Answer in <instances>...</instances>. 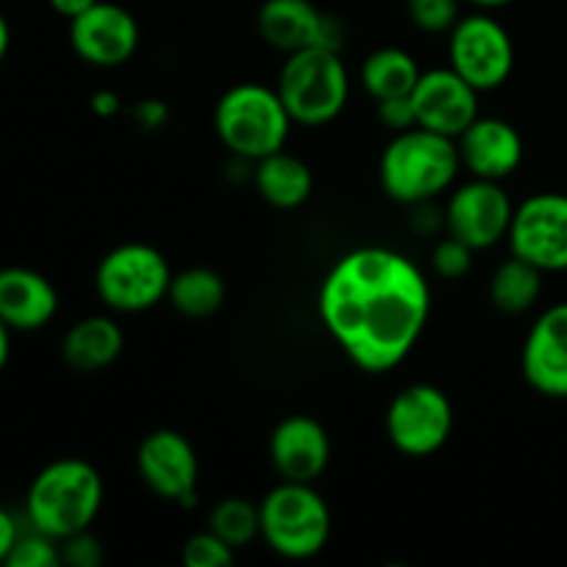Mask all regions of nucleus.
<instances>
[{"label":"nucleus","mask_w":567,"mask_h":567,"mask_svg":"<svg viewBox=\"0 0 567 567\" xmlns=\"http://www.w3.org/2000/svg\"><path fill=\"white\" fill-rule=\"evenodd\" d=\"M430 310L424 271L388 247H360L338 258L319 291L321 324L369 374H385L413 352Z\"/></svg>","instance_id":"obj_1"},{"label":"nucleus","mask_w":567,"mask_h":567,"mask_svg":"<svg viewBox=\"0 0 567 567\" xmlns=\"http://www.w3.org/2000/svg\"><path fill=\"white\" fill-rule=\"evenodd\" d=\"M463 161L457 138L415 125L393 133L380 158L382 192L402 205H426L454 186Z\"/></svg>","instance_id":"obj_2"},{"label":"nucleus","mask_w":567,"mask_h":567,"mask_svg":"<svg viewBox=\"0 0 567 567\" xmlns=\"http://www.w3.org/2000/svg\"><path fill=\"white\" fill-rule=\"evenodd\" d=\"M103 496L105 487L97 468L86 460L64 457L39 471L28 487L25 513L33 529L61 543L94 524Z\"/></svg>","instance_id":"obj_3"},{"label":"nucleus","mask_w":567,"mask_h":567,"mask_svg":"<svg viewBox=\"0 0 567 567\" xmlns=\"http://www.w3.org/2000/svg\"><path fill=\"white\" fill-rule=\"evenodd\" d=\"M275 89L293 125H330L349 100V72L341 50L305 48L288 53Z\"/></svg>","instance_id":"obj_4"},{"label":"nucleus","mask_w":567,"mask_h":567,"mask_svg":"<svg viewBox=\"0 0 567 567\" xmlns=\"http://www.w3.org/2000/svg\"><path fill=\"white\" fill-rule=\"evenodd\" d=\"M216 133L236 158L260 161L286 147L293 120L277 89L260 83H238L216 103Z\"/></svg>","instance_id":"obj_5"},{"label":"nucleus","mask_w":567,"mask_h":567,"mask_svg":"<svg viewBox=\"0 0 567 567\" xmlns=\"http://www.w3.org/2000/svg\"><path fill=\"white\" fill-rule=\"evenodd\" d=\"M330 535V507L313 485L282 480L260 502V537L277 557L313 559L324 551Z\"/></svg>","instance_id":"obj_6"},{"label":"nucleus","mask_w":567,"mask_h":567,"mask_svg":"<svg viewBox=\"0 0 567 567\" xmlns=\"http://www.w3.org/2000/svg\"><path fill=\"white\" fill-rule=\"evenodd\" d=\"M169 260L150 244H122L97 266L94 288L105 308L116 313H144L166 299L172 282Z\"/></svg>","instance_id":"obj_7"},{"label":"nucleus","mask_w":567,"mask_h":567,"mask_svg":"<svg viewBox=\"0 0 567 567\" xmlns=\"http://www.w3.org/2000/svg\"><path fill=\"white\" fill-rule=\"evenodd\" d=\"M452 430V402L441 388L430 382L404 388L385 413L388 441L408 457H432L446 446Z\"/></svg>","instance_id":"obj_8"},{"label":"nucleus","mask_w":567,"mask_h":567,"mask_svg":"<svg viewBox=\"0 0 567 567\" xmlns=\"http://www.w3.org/2000/svg\"><path fill=\"white\" fill-rule=\"evenodd\" d=\"M449 66L480 92H493L515 70L513 37L491 14L460 17L449 37Z\"/></svg>","instance_id":"obj_9"},{"label":"nucleus","mask_w":567,"mask_h":567,"mask_svg":"<svg viewBox=\"0 0 567 567\" xmlns=\"http://www.w3.org/2000/svg\"><path fill=\"white\" fill-rule=\"evenodd\" d=\"M507 241L540 271H567V194L540 192L515 208Z\"/></svg>","instance_id":"obj_10"},{"label":"nucleus","mask_w":567,"mask_h":567,"mask_svg":"<svg viewBox=\"0 0 567 567\" xmlns=\"http://www.w3.org/2000/svg\"><path fill=\"white\" fill-rule=\"evenodd\" d=\"M515 205L498 181L471 177L457 186L443 210V225L449 236L460 238L471 249H491L504 241L513 225Z\"/></svg>","instance_id":"obj_11"},{"label":"nucleus","mask_w":567,"mask_h":567,"mask_svg":"<svg viewBox=\"0 0 567 567\" xmlns=\"http://www.w3.org/2000/svg\"><path fill=\"white\" fill-rule=\"evenodd\" d=\"M136 465L155 496L181 504L183 509L197 507L199 460L186 435L175 430L150 432L138 446Z\"/></svg>","instance_id":"obj_12"},{"label":"nucleus","mask_w":567,"mask_h":567,"mask_svg":"<svg viewBox=\"0 0 567 567\" xmlns=\"http://www.w3.org/2000/svg\"><path fill=\"white\" fill-rule=\"evenodd\" d=\"M70 42L78 59L92 66H122L138 48V22L125 6L97 0L70 20Z\"/></svg>","instance_id":"obj_13"},{"label":"nucleus","mask_w":567,"mask_h":567,"mask_svg":"<svg viewBox=\"0 0 567 567\" xmlns=\"http://www.w3.org/2000/svg\"><path fill=\"white\" fill-rule=\"evenodd\" d=\"M480 94L460 72L441 66L421 72L410 100L421 127L457 138L480 116Z\"/></svg>","instance_id":"obj_14"},{"label":"nucleus","mask_w":567,"mask_h":567,"mask_svg":"<svg viewBox=\"0 0 567 567\" xmlns=\"http://www.w3.org/2000/svg\"><path fill=\"white\" fill-rule=\"evenodd\" d=\"M258 33L286 55L305 48L341 50L343 42L336 17L321 14L310 0H264L258 9Z\"/></svg>","instance_id":"obj_15"},{"label":"nucleus","mask_w":567,"mask_h":567,"mask_svg":"<svg viewBox=\"0 0 567 567\" xmlns=\"http://www.w3.org/2000/svg\"><path fill=\"white\" fill-rule=\"evenodd\" d=\"M520 369L532 391L567 399V302L543 310L520 352Z\"/></svg>","instance_id":"obj_16"},{"label":"nucleus","mask_w":567,"mask_h":567,"mask_svg":"<svg viewBox=\"0 0 567 567\" xmlns=\"http://www.w3.org/2000/svg\"><path fill=\"white\" fill-rule=\"evenodd\" d=\"M460 161L471 177L498 181L513 175L524 161V138L498 116H476L457 136Z\"/></svg>","instance_id":"obj_17"},{"label":"nucleus","mask_w":567,"mask_h":567,"mask_svg":"<svg viewBox=\"0 0 567 567\" xmlns=\"http://www.w3.org/2000/svg\"><path fill=\"white\" fill-rule=\"evenodd\" d=\"M269 454L282 480L313 485L330 465V435L310 415H291L271 432Z\"/></svg>","instance_id":"obj_18"},{"label":"nucleus","mask_w":567,"mask_h":567,"mask_svg":"<svg viewBox=\"0 0 567 567\" xmlns=\"http://www.w3.org/2000/svg\"><path fill=\"white\" fill-rule=\"evenodd\" d=\"M55 313H59V291L48 277L25 266L0 269V321L9 330H42L55 319Z\"/></svg>","instance_id":"obj_19"},{"label":"nucleus","mask_w":567,"mask_h":567,"mask_svg":"<svg viewBox=\"0 0 567 567\" xmlns=\"http://www.w3.org/2000/svg\"><path fill=\"white\" fill-rule=\"evenodd\" d=\"M125 349V332L109 316H86L61 338V358L72 371L94 374L114 363Z\"/></svg>","instance_id":"obj_20"},{"label":"nucleus","mask_w":567,"mask_h":567,"mask_svg":"<svg viewBox=\"0 0 567 567\" xmlns=\"http://www.w3.org/2000/svg\"><path fill=\"white\" fill-rule=\"evenodd\" d=\"M255 188L260 197L280 210H293L305 205L313 194V172L297 155L277 150L266 158L255 161L252 169Z\"/></svg>","instance_id":"obj_21"},{"label":"nucleus","mask_w":567,"mask_h":567,"mask_svg":"<svg viewBox=\"0 0 567 567\" xmlns=\"http://www.w3.org/2000/svg\"><path fill=\"white\" fill-rule=\"evenodd\" d=\"M421 78V66L408 50L380 48L360 66V83L374 103L391 97H408L413 94Z\"/></svg>","instance_id":"obj_22"},{"label":"nucleus","mask_w":567,"mask_h":567,"mask_svg":"<svg viewBox=\"0 0 567 567\" xmlns=\"http://www.w3.org/2000/svg\"><path fill=\"white\" fill-rule=\"evenodd\" d=\"M543 275L546 271H540L518 255L507 258L491 277L493 308L507 316H520L532 310L543 293Z\"/></svg>","instance_id":"obj_23"},{"label":"nucleus","mask_w":567,"mask_h":567,"mask_svg":"<svg viewBox=\"0 0 567 567\" xmlns=\"http://www.w3.org/2000/svg\"><path fill=\"white\" fill-rule=\"evenodd\" d=\"M225 297V280L214 269H205V266L177 271L169 282V293H166L172 308L186 316V319H208V316L219 313Z\"/></svg>","instance_id":"obj_24"},{"label":"nucleus","mask_w":567,"mask_h":567,"mask_svg":"<svg viewBox=\"0 0 567 567\" xmlns=\"http://www.w3.org/2000/svg\"><path fill=\"white\" fill-rule=\"evenodd\" d=\"M208 529L219 535L227 546L244 548L260 537V504L247 502V498H225L210 509Z\"/></svg>","instance_id":"obj_25"},{"label":"nucleus","mask_w":567,"mask_h":567,"mask_svg":"<svg viewBox=\"0 0 567 567\" xmlns=\"http://www.w3.org/2000/svg\"><path fill=\"white\" fill-rule=\"evenodd\" d=\"M9 567H59L61 565V546L53 537L42 535V532L33 529L31 535L17 537L14 548H11Z\"/></svg>","instance_id":"obj_26"},{"label":"nucleus","mask_w":567,"mask_h":567,"mask_svg":"<svg viewBox=\"0 0 567 567\" xmlns=\"http://www.w3.org/2000/svg\"><path fill=\"white\" fill-rule=\"evenodd\" d=\"M183 563L186 567H230L236 563V548L227 546L210 529H205L188 537L186 546H183Z\"/></svg>","instance_id":"obj_27"},{"label":"nucleus","mask_w":567,"mask_h":567,"mask_svg":"<svg viewBox=\"0 0 567 567\" xmlns=\"http://www.w3.org/2000/svg\"><path fill=\"white\" fill-rule=\"evenodd\" d=\"M408 14L426 33L452 31L460 22V0H408Z\"/></svg>","instance_id":"obj_28"},{"label":"nucleus","mask_w":567,"mask_h":567,"mask_svg":"<svg viewBox=\"0 0 567 567\" xmlns=\"http://www.w3.org/2000/svg\"><path fill=\"white\" fill-rule=\"evenodd\" d=\"M471 264H474V249L454 236L443 238L432 252V269L446 280H460V277L468 275Z\"/></svg>","instance_id":"obj_29"},{"label":"nucleus","mask_w":567,"mask_h":567,"mask_svg":"<svg viewBox=\"0 0 567 567\" xmlns=\"http://www.w3.org/2000/svg\"><path fill=\"white\" fill-rule=\"evenodd\" d=\"M61 546V565L72 567H97L103 565V543L92 535V532H78V535L66 537L59 543Z\"/></svg>","instance_id":"obj_30"},{"label":"nucleus","mask_w":567,"mask_h":567,"mask_svg":"<svg viewBox=\"0 0 567 567\" xmlns=\"http://www.w3.org/2000/svg\"><path fill=\"white\" fill-rule=\"evenodd\" d=\"M377 114H380V122L393 133H402L410 131V127L419 125L415 120V109H413V100L408 97H391V100H380L377 103Z\"/></svg>","instance_id":"obj_31"},{"label":"nucleus","mask_w":567,"mask_h":567,"mask_svg":"<svg viewBox=\"0 0 567 567\" xmlns=\"http://www.w3.org/2000/svg\"><path fill=\"white\" fill-rule=\"evenodd\" d=\"M133 120H136V125L142 127V131H161V127L169 122V109H166V103H161V100H142V103L133 109Z\"/></svg>","instance_id":"obj_32"},{"label":"nucleus","mask_w":567,"mask_h":567,"mask_svg":"<svg viewBox=\"0 0 567 567\" xmlns=\"http://www.w3.org/2000/svg\"><path fill=\"white\" fill-rule=\"evenodd\" d=\"M89 109H92V114L109 120V116L120 114L122 100H120V94L111 92V89H100V92H94L92 100H89Z\"/></svg>","instance_id":"obj_33"},{"label":"nucleus","mask_w":567,"mask_h":567,"mask_svg":"<svg viewBox=\"0 0 567 567\" xmlns=\"http://www.w3.org/2000/svg\"><path fill=\"white\" fill-rule=\"evenodd\" d=\"M17 537H20V526H17V520L0 507V565H6V559H9Z\"/></svg>","instance_id":"obj_34"},{"label":"nucleus","mask_w":567,"mask_h":567,"mask_svg":"<svg viewBox=\"0 0 567 567\" xmlns=\"http://www.w3.org/2000/svg\"><path fill=\"white\" fill-rule=\"evenodd\" d=\"M50 9L55 11V14H61L64 20H75L78 14H83V11L89 9V6H94L97 0H48Z\"/></svg>","instance_id":"obj_35"},{"label":"nucleus","mask_w":567,"mask_h":567,"mask_svg":"<svg viewBox=\"0 0 567 567\" xmlns=\"http://www.w3.org/2000/svg\"><path fill=\"white\" fill-rule=\"evenodd\" d=\"M9 354H11V330L0 321V371H3L6 363H9Z\"/></svg>","instance_id":"obj_36"},{"label":"nucleus","mask_w":567,"mask_h":567,"mask_svg":"<svg viewBox=\"0 0 567 567\" xmlns=\"http://www.w3.org/2000/svg\"><path fill=\"white\" fill-rule=\"evenodd\" d=\"M9 44H11V28H9V20L3 17V11H0V61H3L6 53H9Z\"/></svg>","instance_id":"obj_37"},{"label":"nucleus","mask_w":567,"mask_h":567,"mask_svg":"<svg viewBox=\"0 0 567 567\" xmlns=\"http://www.w3.org/2000/svg\"><path fill=\"white\" fill-rule=\"evenodd\" d=\"M468 3L480 6V9H502V6L515 3V0H468Z\"/></svg>","instance_id":"obj_38"}]
</instances>
